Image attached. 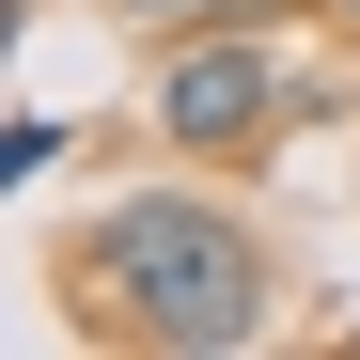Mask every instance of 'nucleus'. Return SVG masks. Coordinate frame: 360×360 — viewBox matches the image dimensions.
Here are the masks:
<instances>
[{
	"label": "nucleus",
	"mask_w": 360,
	"mask_h": 360,
	"mask_svg": "<svg viewBox=\"0 0 360 360\" xmlns=\"http://www.w3.org/2000/svg\"><path fill=\"white\" fill-rule=\"evenodd\" d=\"M79 297H94V329H126L157 360H219V345L266 329V251L204 188H126L79 235Z\"/></svg>",
	"instance_id": "f257e3e1"
},
{
	"label": "nucleus",
	"mask_w": 360,
	"mask_h": 360,
	"mask_svg": "<svg viewBox=\"0 0 360 360\" xmlns=\"http://www.w3.org/2000/svg\"><path fill=\"white\" fill-rule=\"evenodd\" d=\"M282 126V63L235 16H204V32H172V63H157V141L172 157H251Z\"/></svg>",
	"instance_id": "f03ea898"
},
{
	"label": "nucleus",
	"mask_w": 360,
	"mask_h": 360,
	"mask_svg": "<svg viewBox=\"0 0 360 360\" xmlns=\"http://www.w3.org/2000/svg\"><path fill=\"white\" fill-rule=\"evenodd\" d=\"M329 16H345V32H360V0H329Z\"/></svg>",
	"instance_id": "20e7f679"
},
{
	"label": "nucleus",
	"mask_w": 360,
	"mask_h": 360,
	"mask_svg": "<svg viewBox=\"0 0 360 360\" xmlns=\"http://www.w3.org/2000/svg\"><path fill=\"white\" fill-rule=\"evenodd\" d=\"M110 16H141V32H204L219 0H110Z\"/></svg>",
	"instance_id": "7ed1b4c3"
}]
</instances>
